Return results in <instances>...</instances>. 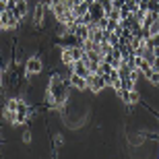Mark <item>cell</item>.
Listing matches in <instances>:
<instances>
[{
    "label": "cell",
    "mask_w": 159,
    "mask_h": 159,
    "mask_svg": "<svg viewBox=\"0 0 159 159\" xmlns=\"http://www.w3.org/2000/svg\"><path fill=\"white\" fill-rule=\"evenodd\" d=\"M106 87H107V83L99 72H91V75L87 77V89L91 91V93H101Z\"/></svg>",
    "instance_id": "6da1fadb"
},
{
    "label": "cell",
    "mask_w": 159,
    "mask_h": 159,
    "mask_svg": "<svg viewBox=\"0 0 159 159\" xmlns=\"http://www.w3.org/2000/svg\"><path fill=\"white\" fill-rule=\"evenodd\" d=\"M23 66H25V72L29 75V77H35V75H39L46 66H43V60L39 58V56H31V58H27L23 62Z\"/></svg>",
    "instance_id": "7a4b0ae2"
},
{
    "label": "cell",
    "mask_w": 159,
    "mask_h": 159,
    "mask_svg": "<svg viewBox=\"0 0 159 159\" xmlns=\"http://www.w3.org/2000/svg\"><path fill=\"white\" fill-rule=\"evenodd\" d=\"M118 97L126 103V106H134V103H139L141 101V93L136 91V89H132V91H124V89H120L118 91Z\"/></svg>",
    "instance_id": "3957f363"
},
{
    "label": "cell",
    "mask_w": 159,
    "mask_h": 159,
    "mask_svg": "<svg viewBox=\"0 0 159 159\" xmlns=\"http://www.w3.org/2000/svg\"><path fill=\"white\" fill-rule=\"evenodd\" d=\"M89 17H91L93 23H97L101 17H106V8H103V4H99V2H91V4H89Z\"/></svg>",
    "instance_id": "277c9868"
},
{
    "label": "cell",
    "mask_w": 159,
    "mask_h": 159,
    "mask_svg": "<svg viewBox=\"0 0 159 159\" xmlns=\"http://www.w3.org/2000/svg\"><path fill=\"white\" fill-rule=\"evenodd\" d=\"M68 83H70L72 89H77V91H87V79L85 77H79L75 72L68 75Z\"/></svg>",
    "instance_id": "5b68a950"
},
{
    "label": "cell",
    "mask_w": 159,
    "mask_h": 159,
    "mask_svg": "<svg viewBox=\"0 0 159 159\" xmlns=\"http://www.w3.org/2000/svg\"><path fill=\"white\" fill-rule=\"evenodd\" d=\"M70 72H75V75H79V77H85V79L91 75V70H89V66H87L85 60H77V62L70 66Z\"/></svg>",
    "instance_id": "8992f818"
},
{
    "label": "cell",
    "mask_w": 159,
    "mask_h": 159,
    "mask_svg": "<svg viewBox=\"0 0 159 159\" xmlns=\"http://www.w3.org/2000/svg\"><path fill=\"white\" fill-rule=\"evenodd\" d=\"M27 12H29V4H27V0H17V12H15V17H17L19 21H25Z\"/></svg>",
    "instance_id": "52a82bcc"
},
{
    "label": "cell",
    "mask_w": 159,
    "mask_h": 159,
    "mask_svg": "<svg viewBox=\"0 0 159 159\" xmlns=\"http://www.w3.org/2000/svg\"><path fill=\"white\" fill-rule=\"evenodd\" d=\"M60 64H62V66H68V68L75 64V58H72L70 48H62V54H60Z\"/></svg>",
    "instance_id": "ba28073f"
},
{
    "label": "cell",
    "mask_w": 159,
    "mask_h": 159,
    "mask_svg": "<svg viewBox=\"0 0 159 159\" xmlns=\"http://www.w3.org/2000/svg\"><path fill=\"white\" fill-rule=\"evenodd\" d=\"M72 11H75V17H85L89 12V2H79Z\"/></svg>",
    "instance_id": "9c48e42d"
},
{
    "label": "cell",
    "mask_w": 159,
    "mask_h": 159,
    "mask_svg": "<svg viewBox=\"0 0 159 159\" xmlns=\"http://www.w3.org/2000/svg\"><path fill=\"white\" fill-rule=\"evenodd\" d=\"M19 103H21V97H8L4 106L8 107L11 112H17V110H19Z\"/></svg>",
    "instance_id": "30bf717a"
},
{
    "label": "cell",
    "mask_w": 159,
    "mask_h": 159,
    "mask_svg": "<svg viewBox=\"0 0 159 159\" xmlns=\"http://www.w3.org/2000/svg\"><path fill=\"white\" fill-rule=\"evenodd\" d=\"M147 83H151V87H159V72H153V75L147 79Z\"/></svg>",
    "instance_id": "8fae6325"
},
{
    "label": "cell",
    "mask_w": 159,
    "mask_h": 159,
    "mask_svg": "<svg viewBox=\"0 0 159 159\" xmlns=\"http://www.w3.org/2000/svg\"><path fill=\"white\" fill-rule=\"evenodd\" d=\"M151 68H153V72H159V56L151 58Z\"/></svg>",
    "instance_id": "7c38bea8"
},
{
    "label": "cell",
    "mask_w": 159,
    "mask_h": 159,
    "mask_svg": "<svg viewBox=\"0 0 159 159\" xmlns=\"http://www.w3.org/2000/svg\"><path fill=\"white\" fill-rule=\"evenodd\" d=\"M23 143H31V132L29 130H23Z\"/></svg>",
    "instance_id": "4fadbf2b"
},
{
    "label": "cell",
    "mask_w": 159,
    "mask_h": 159,
    "mask_svg": "<svg viewBox=\"0 0 159 159\" xmlns=\"http://www.w3.org/2000/svg\"><path fill=\"white\" fill-rule=\"evenodd\" d=\"M62 143H64V139H62L60 134H56V136H54V145H56V147H60Z\"/></svg>",
    "instance_id": "5bb4252c"
}]
</instances>
